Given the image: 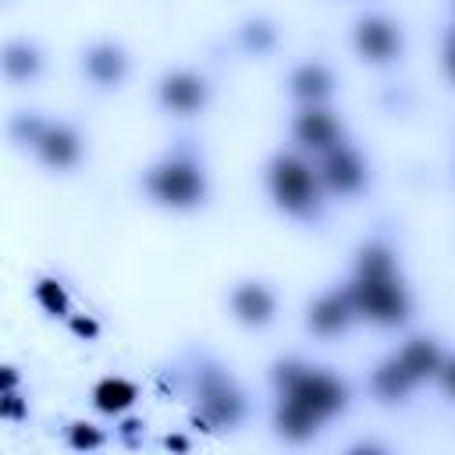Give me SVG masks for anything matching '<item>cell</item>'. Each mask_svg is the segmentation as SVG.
Returning a JSON list of instances; mask_svg holds the SVG:
<instances>
[{"label": "cell", "mask_w": 455, "mask_h": 455, "mask_svg": "<svg viewBox=\"0 0 455 455\" xmlns=\"http://www.w3.org/2000/svg\"><path fill=\"white\" fill-rule=\"evenodd\" d=\"M355 320H366L373 327H402L412 316V291L402 277L398 252L384 235L366 238L355 249L352 277L345 284Z\"/></svg>", "instance_id": "1"}, {"label": "cell", "mask_w": 455, "mask_h": 455, "mask_svg": "<svg viewBox=\"0 0 455 455\" xmlns=\"http://www.w3.org/2000/svg\"><path fill=\"white\" fill-rule=\"evenodd\" d=\"M270 387L274 398H284L309 412L316 423H331L352 405V387L331 366L306 363L302 355H281L270 363Z\"/></svg>", "instance_id": "2"}, {"label": "cell", "mask_w": 455, "mask_h": 455, "mask_svg": "<svg viewBox=\"0 0 455 455\" xmlns=\"http://www.w3.org/2000/svg\"><path fill=\"white\" fill-rule=\"evenodd\" d=\"M142 192L153 206L174 210V213H192L203 210L210 199V174L203 156L185 142H178L171 153H164L156 164L146 167L142 174Z\"/></svg>", "instance_id": "3"}, {"label": "cell", "mask_w": 455, "mask_h": 455, "mask_svg": "<svg viewBox=\"0 0 455 455\" xmlns=\"http://www.w3.org/2000/svg\"><path fill=\"white\" fill-rule=\"evenodd\" d=\"M263 185L270 203L302 224H316L323 220V206H327V192L320 185L316 164L309 160V153L302 149H277L267 167H263Z\"/></svg>", "instance_id": "4"}, {"label": "cell", "mask_w": 455, "mask_h": 455, "mask_svg": "<svg viewBox=\"0 0 455 455\" xmlns=\"http://www.w3.org/2000/svg\"><path fill=\"white\" fill-rule=\"evenodd\" d=\"M188 387H192V423L203 430H238L249 419V395L242 391V384L228 373V366H220L210 355H196L192 370H188Z\"/></svg>", "instance_id": "5"}, {"label": "cell", "mask_w": 455, "mask_h": 455, "mask_svg": "<svg viewBox=\"0 0 455 455\" xmlns=\"http://www.w3.org/2000/svg\"><path fill=\"white\" fill-rule=\"evenodd\" d=\"M352 50L363 64L370 68H387L402 57L405 50V36L402 25L380 11H366L352 21Z\"/></svg>", "instance_id": "6"}, {"label": "cell", "mask_w": 455, "mask_h": 455, "mask_svg": "<svg viewBox=\"0 0 455 455\" xmlns=\"http://www.w3.org/2000/svg\"><path fill=\"white\" fill-rule=\"evenodd\" d=\"M316 174H320L323 192L334 196V199H355V196H363L366 185H370L366 156H363L359 146H352L348 139L316 156Z\"/></svg>", "instance_id": "7"}, {"label": "cell", "mask_w": 455, "mask_h": 455, "mask_svg": "<svg viewBox=\"0 0 455 455\" xmlns=\"http://www.w3.org/2000/svg\"><path fill=\"white\" fill-rule=\"evenodd\" d=\"M213 100V85L196 68H174L156 78V103L174 117H199Z\"/></svg>", "instance_id": "8"}, {"label": "cell", "mask_w": 455, "mask_h": 455, "mask_svg": "<svg viewBox=\"0 0 455 455\" xmlns=\"http://www.w3.org/2000/svg\"><path fill=\"white\" fill-rule=\"evenodd\" d=\"M78 68H82V75H85V82H89L92 89L114 92V89L124 85V78H128V71H132V57H128V50H124L121 43H114V39H96V43H89V46L82 50Z\"/></svg>", "instance_id": "9"}, {"label": "cell", "mask_w": 455, "mask_h": 455, "mask_svg": "<svg viewBox=\"0 0 455 455\" xmlns=\"http://www.w3.org/2000/svg\"><path fill=\"white\" fill-rule=\"evenodd\" d=\"M345 139H348L345 124H341V117L327 103L323 107H299L295 117H291V142L302 153L320 156V153H327L331 146H338Z\"/></svg>", "instance_id": "10"}, {"label": "cell", "mask_w": 455, "mask_h": 455, "mask_svg": "<svg viewBox=\"0 0 455 455\" xmlns=\"http://www.w3.org/2000/svg\"><path fill=\"white\" fill-rule=\"evenodd\" d=\"M32 153H36V160L43 167H50L57 174H68V171H75L82 164L85 139L71 121H46L39 139H36V146H32Z\"/></svg>", "instance_id": "11"}, {"label": "cell", "mask_w": 455, "mask_h": 455, "mask_svg": "<svg viewBox=\"0 0 455 455\" xmlns=\"http://www.w3.org/2000/svg\"><path fill=\"white\" fill-rule=\"evenodd\" d=\"M228 309L242 327L263 331L277 316V291L259 277H245L228 291Z\"/></svg>", "instance_id": "12"}, {"label": "cell", "mask_w": 455, "mask_h": 455, "mask_svg": "<svg viewBox=\"0 0 455 455\" xmlns=\"http://www.w3.org/2000/svg\"><path fill=\"white\" fill-rule=\"evenodd\" d=\"M352 323H355V313H352V302H348L345 284L320 291V295L306 306V331H309L313 338H320V341L341 338Z\"/></svg>", "instance_id": "13"}, {"label": "cell", "mask_w": 455, "mask_h": 455, "mask_svg": "<svg viewBox=\"0 0 455 455\" xmlns=\"http://www.w3.org/2000/svg\"><path fill=\"white\" fill-rule=\"evenodd\" d=\"M288 96L299 107H323L334 96V71L323 60H302L288 75Z\"/></svg>", "instance_id": "14"}, {"label": "cell", "mask_w": 455, "mask_h": 455, "mask_svg": "<svg viewBox=\"0 0 455 455\" xmlns=\"http://www.w3.org/2000/svg\"><path fill=\"white\" fill-rule=\"evenodd\" d=\"M46 68L39 43L32 39H7L0 46V78L11 85H32Z\"/></svg>", "instance_id": "15"}, {"label": "cell", "mask_w": 455, "mask_h": 455, "mask_svg": "<svg viewBox=\"0 0 455 455\" xmlns=\"http://www.w3.org/2000/svg\"><path fill=\"white\" fill-rule=\"evenodd\" d=\"M366 387H370V395H373L380 405H405L409 395H412L419 384L402 370V363H398L395 352H391V355H384V359L370 370Z\"/></svg>", "instance_id": "16"}, {"label": "cell", "mask_w": 455, "mask_h": 455, "mask_svg": "<svg viewBox=\"0 0 455 455\" xmlns=\"http://www.w3.org/2000/svg\"><path fill=\"white\" fill-rule=\"evenodd\" d=\"M395 359L402 363V370H405L416 384H427V380H434V373L441 370V363L448 359V352L437 345V338L412 334L402 348H395Z\"/></svg>", "instance_id": "17"}, {"label": "cell", "mask_w": 455, "mask_h": 455, "mask_svg": "<svg viewBox=\"0 0 455 455\" xmlns=\"http://www.w3.org/2000/svg\"><path fill=\"white\" fill-rule=\"evenodd\" d=\"M89 398H92V409L100 416L117 419V416H124L139 402V384L128 380V377H121V373H110V377H100L92 384V395Z\"/></svg>", "instance_id": "18"}, {"label": "cell", "mask_w": 455, "mask_h": 455, "mask_svg": "<svg viewBox=\"0 0 455 455\" xmlns=\"http://www.w3.org/2000/svg\"><path fill=\"white\" fill-rule=\"evenodd\" d=\"M238 46L249 57H270L277 50V25L270 18H245L238 25Z\"/></svg>", "instance_id": "19"}, {"label": "cell", "mask_w": 455, "mask_h": 455, "mask_svg": "<svg viewBox=\"0 0 455 455\" xmlns=\"http://www.w3.org/2000/svg\"><path fill=\"white\" fill-rule=\"evenodd\" d=\"M32 295H36V302H39V309H43L46 316L68 320V313H71V295H68V288H64L57 277H39V281L32 284Z\"/></svg>", "instance_id": "20"}, {"label": "cell", "mask_w": 455, "mask_h": 455, "mask_svg": "<svg viewBox=\"0 0 455 455\" xmlns=\"http://www.w3.org/2000/svg\"><path fill=\"white\" fill-rule=\"evenodd\" d=\"M46 117H39L36 110H14L11 121H7V139L18 146V149H32L39 132H43Z\"/></svg>", "instance_id": "21"}, {"label": "cell", "mask_w": 455, "mask_h": 455, "mask_svg": "<svg viewBox=\"0 0 455 455\" xmlns=\"http://www.w3.org/2000/svg\"><path fill=\"white\" fill-rule=\"evenodd\" d=\"M64 444L71 451H100L107 444V434H103V427H96L89 419H71L64 427Z\"/></svg>", "instance_id": "22"}, {"label": "cell", "mask_w": 455, "mask_h": 455, "mask_svg": "<svg viewBox=\"0 0 455 455\" xmlns=\"http://www.w3.org/2000/svg\"><path fill=\"white\" fill-rule=\"evenodd\" d=\"M0 419H7V423H25L28 419V398L18 387L0 391Z\"/></svg>", "instance_id": "23"}, {"label": "cell", "mask_w": 455, "mask_h": 455, "mask_svg": "<svg viewBox=\"0 0 455 455\" xmlns=\"http://www.w3.org/2000/svg\"><path fill=\"white\" fill-rule=\"evenodd\" d=\"M121 423H117V441L124 444V448H142V441H146V419H135V416H117Z\"/></svg>", "instance_id": "24"}, {"label": "cell", "mask_w": 455, "mask_h": 455, "mask_svg": "<svg viewBox=\"0 0 455 455\" xmlns=\"http://www.w3.org/2000/svg\"><path fill=\"white\" fill-rule=\"evenodd\" d=\"M68 331L82 341H96L100 338V320L89 313H68Z\"/></svg>", "instance_id": "25"}, {"label": "cell", "mask_w": 455, "mask_h": 455, "mask_svg": "<svg viewBox=\"0 0 455 455\" xmlns=\"http://www.w3.org/2000/svg\"><path fill=\"white\" fill-rule=\"evenodd\" d=\"M11 387H21V373H18V366L0 363V391H11Z\"/></svg>", "instance_id": "26"}, {"label": "cell", "mask_w": 455, "mask_h": 455, "mask_svg": "<svg viewBox=\"0 0 455 455\" xmlns=\"http://www.w3.org/2000/svg\"><path fill=\"white\" fill-rule=\"evenodd\" d=\"M164 448H167V451H188L192 441H188L185 434H167V437H164Z\"/></svg>", "instance_id": "27"}]
</instances>
